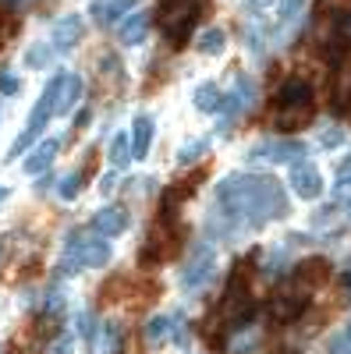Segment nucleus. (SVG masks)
<instances>
[{
  "label": "nucleus",
  "mask_w": 351,
  "mask_h": 354,
  "mask_svg": "<svg viewBox=\"0 0 351 354\" xmlns=\"http://www.w3.org/2000/svg\"><path fill=\"white\" fill-rule=\"evenodd\" d=\"M210 153V138L202 135V138H192L188 145H181V153H178V163H195Z\"/></svg>",
  "instance_id": "nucleus-21"
},
{
  "label": "nucleus",
  "mask_w": 351,
  "mask_h": 354,
  "mask_svg": "<svg viewBox=\"0 0 351 354\" xmlns=\"http://www.w3.org/2000/svg\"><path fill=\"white\" fill-rule=\"evenodd\" d=\"M220 103H224V93L213 85V82H202L195 88V110L202 113H220Z\"/></svg>",
  "instance_id": "nucleus-17"
},
{
  "label": "nucleus",
  "mask_w": 351,
  "mask_h": 354,
  "mask_svg": "<svg viewBox=\"0 0 351 354\" xmlns=\"http://www.w3.org/2000/svg\"><path fill=\"white\" fill-rule=\"evenodd\" d=\"M93 230L100 238H117V234L128 230V209L125 205H103V209L93 216Z\"/></svg>",
  "instance_id": "nucleus-9"
},
{
  "label": "nucleus",
  "mask_w": 351,
  "mask_h": 354,
  "mask_svg": "<svg viewBox=\"0 0 351 354\" xmlns=\"http://www.w3.org/2000/svg\"><path fill=\"white\" fill-rule=\"evenodd\" d=\"M199 11H202V0H163V4H160V28H163V36L174 46H181L192 36V28L199 21Z\"/></svg>",
  "instance_id": "nucleus-2"
},
{
  "label": "nucleus",
  "mask_w": 351,
  "mask_h": 354,
  "mask_svg": "<svg viewBox=\"0 0 351 354\" xmlns=\"http://www.w3.org/2000/svg\"><path fill=\"white\" fill-rule=\"evenodd\" d=\"M327 351H330V354H351V344H348V340H344V337H334V340H330V347H327Z\"/></svg>",
  "instance_id": "nucleus-34"
},
{
  "label": "nucleus",
  "mask_w": 351,
  "mask_h": 354,
  "mask_svg": "<svg viewBox=\"0 0 351 354\" xmlns=\"http://www.w3.org/2000/svg\"><path fill=\"white\" fill-rule=\"evenodd\" d=\"M114 185H117V170H110L107 177H100V192H114Z\"/></svg>",
  "instance_id": "nucleus-35"
},
{
  "label": "nucleus",
  "mask_w": 351,
  "mask_h": 354,
  "mask_svg": "<svg viewBox=\"0 0 351 354\" xmlns=\"http://www.w3.org/2000/svg\"><path fill=\"white\" fill-rule=\"evenodd\" d=\"M135 0H93L89 4V15L96 25H114V21H121L128 11H132Z\"/></svg>",
  "instance_id": "nucleus-12"
},
{
  "label": "nucleus",
  "mask_w": 351,
  "mask_h": 354,
  "mask_svg": "<svg viewBox=\"0 0 351 354\" xmlns=\"http://www.w3.org/2000/svg\"><path fill=\"white\" fill-rule=\"evenodd\" d=\"M50 61H53V46L50 43H33V46H28V53H25V64L33 68V71L46 68Z\"/></svg>",
  "instance_id": "nucleus-20"
},
{
  "label": "nucleus",
  "mask_w": 351,
  "mask_h": 354,
  "mask_svg": "<svg viewBox=\"0 0 351 354\" xmlns=\"http://www.w3.org/2000/svg\"><path fill=\"white\" fill-rule=\"evenodd\" d=\"M145 32H150V15H128L117 21V43H125V46L142 43Z\"/></svg>",
  "instance_id": "nucleus-14"
},
{
  "label": "nucleus",
  "mask_w": 351,
  "mask_h": 354,
  "mask_svg": "<svg viewBox=\"0 0 351 354\" xmlns=\"http://www.w3.org/2000/svg\"><path fill=\"white\" fill-rule=\"evenodd\" d=\"M213 277H217V252L210 245H199L192 252V259L185 262V270H181V290L195 294V290L206 287Z\"/></svg>",
  "instance_id": "nucleus-3"
},
{
  "label": "nucleus",
  "mask_w": 351,
  "mask_h": 354,
  "mask_svg": "<svg viewBox=\"0 0 351 354\" xmlns=\"http://www.w3.org/2000/svg\"><path fill=\"white\" fill-rule=\"evenodd\" d=\"M78 100H82V75H68L64 88H61V106H57V113H68Z\"/></svg>",
  "instance_id": "nucleus-19"
},
{
  "label": "nucleus",
  "mask_w": 351,
  "mask_h": 354,
  "mask_svg": "<svg viewBox=\"0 0 351 354\" xmlns=\"http://www.w3.org/2000/svg\"><path fill=\"white\" fill-rule=\"evenodd\" d=\"M153 131H156V124H153V117L150 113H138L135 117V124H132V156L135 160H145V153H150V145H153Z\"/></svg>",
  "instance_id": "nucleus-11"
},
{
  "label": "nucleus",
  "mask_w": 351,
  "mask_h": 354,
  "mask_svg": "<svg viewBox=\"0 0 351 354\" xmlns=\"http://www.w3.org/2000/svg\"><path fill=\"white\" fill-rule=\"evenodd\" d=\"M78 333L89 340V344H96V315L93 312H82L78 315Z\"/></svg>",
  "instance_id": "nucleus-27"
},
{
  "label": "nucleus",
  "mask_w": 351,
  "mask_h": 354,
  "mask_svg": "<svg viewBox=\"0 0 351 354\" xmlns=\"http://www.w3.org/2000/svg\"><path fill=\"white\" fill-rule=\"evenodd\" d=\"M344 167H348V170H351V153H348V160H344Z\"/></svg>",
  "instance_id": "nucleus-40"
},
{
  "label": "nucleus",
  "mask_w": 351,
  "mask_h": 354,
  "mask_svg": "<svg viewBox=\"0 0 351 354\" xmlns=\"http://www.w3.org/2000/svg\"><path fill=\"white\" fill-rule=\"evenodd\" d=\"M78 192H82V174H64L61 181H57V195H61L64 202L78 198Z\"/></svg>",
  "instance_id": "nucleus-24"
},
{
  "label": "nucleus",
  "mask_w": 351,
  "mask_h": 354,
  "mask_svg": "<svg viewBox=\"0 0 351 354\" xmlns=\"http://www.w3.org/2000/svg\"><path fill=\"white\" fill-rule=\"evenodd\" d=\"M18 88H21L18 75H11V71H0V93H4V96H15Z\"/></svg>",
  "instance_id": "nucleus-30"
},
{
  "label": "nucleus",
  "mask_w": 351,
  "mask_h": 354,
  "mask_svg": "<svg viewBox=\"0 0 351 354\" xmlns=\"http://www.w3.org/2000/svg\"><path fill=\"white\" fill-rule=\"evenodd\" d=\"M312 103H295V106H277V128L280 131H298L312 121Z\"/></svg>",
  "instance_id": "nucleus-13"
},
{
  "label": "nucleus",
  "mask_w": 351,
  "mask_h": 354,
  "mask_svg": "<svg viewBox=\"0 0 351 354\" xmlns=\"http://www.w3.org/2000/svg\"><path fill=\"white\" fill-rule=\"evenodd\" d=\"M305 145L302 142H259L245 153L249 163H302Z\"/></svg>",
  "instance_id": "nucleus-6"
},
{
  "label": "nucleus",
  "mask_w": 351,
  "mask_h": 354,
  "mask_svg": "<svg viewBox=\"0 0 351 354\" xmlns=\"http://www.w3.org/2000/svg\"><path fill=\"white\" fill-rule=\"evenodd\" d=\"M110 163H114V170H125L132 163V138L125 131H117L110 138Z\"/></svg>",
  "instance_id": "nucleus-18"
},
{
  "label": "nucleus",
  "mask_w": 351,
  "mask_h": 354,
  "mask_svg": "<svg viewBox=\"0 0 351 354\" xmlns=\"http://www.w3.org/2000/svg\"><path fill=\"white\" fill-rule=\"evenodd\" d=\"M53 156H57V142H43V145H36L33 153L25 156V174L28 177H43L46 170H50V163H53Z\"/></svg>",
  "instance_id": "nucleus-15"
},
{
  "label": "nucleus",
  "mask_w": 351,
  "mask_h": 354,
  "mask_svg": "<svg viewBox=\"0 0 351 354\" xmlns=\"http://www.w3.org/2000/svg\"><path fill=\"white\" fill-rule=\"evenodd\" d=\"M224 43H227L224 28H206V32L199 36V50H202V53H220Z\"/></svg>",
  "instance_id": "nucleus-23"
},
{
  "label": "nucleus",
  "mask_w": 351,
  "mask_h": 354,
  "mask_svg": "<svg viewBox=\"0 0 351 354\" xmlns=\"http://www.w3.org/2000/svg\"><path fill=\"white\" fill-rule=\"evenodd\" d=\"M344 287H348V294H351V273H344Z\"/></svg>",
  "instance_id": "nucleus-38"
},
{
  "label": "nucleus",
  "mask_w": 351,
  "mask_h": 354,
  "mask_svg": "<svg viewBox=\"0 0 351 354\" xmlns=\"http://www.w3.org/2000/svg\"><path fill=\"white\" fill-rule=\"evenodd\" d=\"M280 216H287V195L280 181L259 174H231L217 185V216L210 220V230L231 238L238 227H259Z\"/></svg>",
  "instance_id": "nucleus-1"
},
{
  "label": "nucleus",
  "mask_w": 351,
  "mask_h": 354,
  "mask_svg": "<svg viewBox=\"0 0 351 354\" xmlns=\"http://www.w3.org/2000/svg\"><path fill=\"white\" fill-rule=\"evenodd\" d=\"M334 202L337 205H348L351 209V174H341L337 185H334Z\"/></svg>",
  "instance_id": "nucleus-26"
},
{
  "label": "nucleus",
  "mask_w": 351,
  "mask_h": 354,
  "mask_svg": "<svg viewBox=\"0 0 351 354\" xmlns=\"http://www.w3.org/2000/svg\"><path fill=\"white\" fill-rule=\"evenodd\" d=\"M341 337H344V340H348V344H351V326H348V330H344V333H341Z\"/></svg>",
  "instance_id": "nucleus-39"
},
{
  "label": "nucleus",
  "mask_w": 351,
  "mask_h": 354,
  "mask_svg": "<svg viewBox=\"0 0 351 354\" xmlns=\"http://www.w3.org/2000/svg\"><path fill=\"white\" fill-rule=\"evenodd\" d=\"M167 337H170V315H156L145 322V340L150 344H163Z\"/></svg>",
  "instance_id": "nucleus-22"
},
{
  "label": "nucleus",
  "mask_w": 351,
  "mask_h": 354,
  "mask_svg": "<svg viewBox=\"0 0 351 354\" xmlns=\"http://www.w3.org/2000/svg\"><path fill=\"white\" fill-rule=\"evenodd\" d=\"M295 103H312V85L305 78H287L277 93V106H295Z\"/></svg>",
  "instance_id": "nucleus-16"
},
{
  "label": "nucleus",
  "mask_w": 351,
  "mask_h": 354,
  "mask_svg": "<svg viewBox=\"0 0 351 354\" xmlns=\"http://www.w3.org/2000/svg\"><path fill=\"white\" fill-rule=\"evenodd\" d=\"M8 4H18V0H8Z\"/></svg>",
  "instance_id": "nucleus-41"
},
{
  "label": "nucleus",
  "mask_w": 351,
  "mask_h": 354,
  "mask_svg": "<svg viewBox=\"0 0 351 354\" xmlns=\"http://www.w3.org/2000/svg\"><path fill=\"white\" fill-rule=\"evenodd\" d=\"M82 36H85V21H82V15H64V18H57V25H53V46L57 50H71V46H78L82 43Z\"/></svg>",
  "instance_id": "nucleus-10"
},
{
  "label": "nucleus",
  "mask_w": 351,
  "mask_h": 354,
  "mask_svg": "<svg viewBox=\"0 0 351 354\" xmlns=\"http://www.w3.org/2000/svg\"><path fill=\"white\" fill-rule=\"evenodd\" d=\"M255 96H259V88H255V82L249 78V75H238L234 78V85H231V93L224 96V103H220V110H224V121H220V131H227L238 117L245 113V110H252V103H255Z\"/></svg>",
  "instance_id": "nucleus-4"
},
{
  "label": "nucleus",
  "mask_w": 351,
  "mask_h": 354,
  "mask_svg": "<svg viewBox=\"0 0 351 354\" xmlns=\"http://www.w3.org/2000/svg\"><path fill=\"white\" fill-rule=\"evenodd\" d=\"M8 195H11V188H0V202H8Z\"/></svg>",
  "instance_id": "nucleus-37"
},
{
  "label": "nucleus",
  "mask_w": 351,
  "mask_h": 354,
  "mask_svg": "<svg viewBox=\"0 0 351 354\" xmlns=\"http://www.w3.org/2000/svg\"><path fill=\"white\" fill-rule=\"evenodd\" d=\"M327 273H330V262L327 259H302L298 266H295V273H291V283H298L302 290H316L319 283L327 280Z\"/></svg>",
  "instance_id": "nucleus-8"
},
{
  "label": "nucleus",
  "mask_w": 351,
  "mask_h": 354,
  "mask_svg": "<svg viewBox=\"0 0 351 354\" xmlns=\"http://www.w3.org/2000/svg\"><path fill=\"white\" fill-rule=\"evenodd\" d=\"M255 340H259V333H255V330H242V337H231V344H227V347H231L234 354H245V351H252V347H255Z\"/></svg>",
  "instance_id": "nucleus-25"
},
{
  "label": "nucleus",
  "mask_w": 351,
  "mask_h": 354,
  "mask_svg": "<svg viewBox=\"0 0 351 354\" xmlns=\"http://www.w3.org/2000/svg\"><path fill=\"white\" fill-rule=\"evenodd\" d=\"M319 145H323V149H337V145H344V131L341 128H327L323 135H319Z\"/></svg>",
  "instance_id": "nucleus-29"
},
{
  "label": "nucleus",
  "mask_w": 351,
  "mask_h": 354,
  "mask_svg": "<svg viewBox=\"0 0 351 354\" xmlns=\"http://www.w3.org/2000/svg\"><path fill=\"white\" fill-rule=\"evenodd\" d=\"M71 347H75V340L64 333V337H53V340H50L46 354H71Z\"/></svg>",
  "instance_id": "nucleus-31"
},
{
  "label": "nucleus",
  "mask_w": 351,
  "mask_h": 354,
  "mask_svg": "<svg viewBox=\"0 0 351 354\" xmlns=\"http://www.w3.org/2000/svg\"><path fill=\"white\" fill-rule=\"evenodd\" d=\"M103 340H107V344H103V351H107V354H117V347H121V326H117V322H110Z\"/></svg>",
  "instance_id": "nucleus-28"
},
{
  "label": "nucleus",
  "mask_w": 351,
  "mask_h": 354,
  "mask_svg": "<svg viewBox=\"0 0 351 354\" xmlns=\"http://www.w3.org/2000/svg\"><path fill=\"white\" fill-rule=\"evenodd\" d=\"M242 4H245L249 11H262V8H270L273 0H242Z\"/></svg>",
  "instance_id": "nucleus-36"
},
{
  "label": "nucleus",
  "mask_w": 351,
  "mask_h": 354,
  "mask_svg": "<svg viewBox=\"0 0 351 354\" xmlns=\"http://www.w3.org/2000/svg\"><path fill=\"white\" fill-rule=\"evenodd\" d=\"M305 305H309V290H302L298 283H284L273 298H270V315L277 319V322H295L302 312H305Z\"/></svg>",
  "instance_id": "nucleus-5"
},
{
  "label": "nucleus",
  "mask_w": 351,
  "mask_h": 354,
  "mask_svg": "<svg viewBox=\"0 0 351 354\" xmlns=\"http://www.w3.org/2000/svg\"><path fill=\"white\" fill-rule=\"evenodd\" d=\"M302 8H305V0H280V18H284V21L295 18Z\"/></svg>",
  "instance_id": "nucleus-32"
},
{
  "label": "nucleus",
  "mask_w": 351,
  "mask_h": 354,
  "mask_svg": "<svg viewBox=\"0 0 351 354\" xmlns=\"http://www.w3.org/2000/svg\"><path fill=\"white\" fill-rule=\"evenodd\" d=\"M291 192H295L298 198H319L323 195V177H319V170L312 163H295L291 167Z\"/></svg>",
  "instance_id": "nucleus-7"
},
{
  "label": "nucleus",
  "mask_w": 351,
  "mask_h": 354,
  "mask_svg": "<svg viewBox=\"0 0 351 354\" xmlns=\"http://www.w3.org/2000/svg\"><path fill=\"white\" fill-rule=\"evenodd\" d=\"M33 142H36V135H33V131H21V135H18V142L11 145V156H21V153H25Z\"/></svg>",
  "instance_id": "nucleus-33"
}]
</instances>
